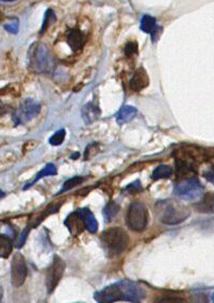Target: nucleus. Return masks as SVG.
<instances>
[{
	"instance_id": "7ed1b4c3",
	"label": "nucleus",
	"mask_w": 214,
	"mask_h": 303,
	"mask_svg": "<svg viewBox=\"0 0 214 303\" xmlns=\"http://www.w3.org/2000/svg\"><path fill=\"white\" fill-rule=\"evenodd\" d=\"M100 240L107 252L113 254V255L123 252L129 244L128 234L120 227H111L107 229L101 234Z\"/></svg>"
},
{
	"instance_id": "473e14b6",
	"label": "nucleus",
	"mask_w": 214,
	"mask_h": 303,
	"mask_svg": "<svg viewBox=\"0 0 214 303\" xmlns=\"http://www.w3.org/2000/svg\"><path fill=\"white\" fill-rule=\"evenodd\" d=\"M38 303H47V301H46V300H41V301H39Z\"/></svg>"
},
{
	"instance_id": "cd10ccee",
	"label": "nucleus",
	"mask_w": 214,
	"mask_h": 303,
	"mask_svg": "<svg viewBox=\"0 0 214 303\" xmlns=\"http://www.w3.org/2000/svg\"><path fill=\"white\" fill-rule=\"evenodd\" d=\"M125 52L128 57H132L138 53V44L136 42H129L125 47Z\"/></svg>"
},
{
	"instance_id": "b1692460",
	"label": "nucleus",
	"mask_w": 214,
	"mask_h": 303,
	"mask_svg": "<svg viewBox=\"0 0 214 303\" xmlns=\"http://www.w3.org/2000/svg\"><path fill=\"white\" fill-rule=\"evenodd\" d=\"M65 136H66V131L64 129H60L54 132V134L50 137L49 143L53 145V147H58V145H61L63 143Z\"/></svg>"
},
{
	"instance_id": "2f4dec72",
	"label": "nucleus",
	"mask_w": 214,
	"mask_h": 303,
	"mask_svg": "<svg viewBox=\"0 0 214 303\" xmlns=\"http://www.w3.org/2000/svg\"><path fill=\"white\" fill-rule=\"evenodd\" d=\"M79 156H80V154H79V153H77L76 155H72V156H71V159H76L75 157H79Z\"/></svg>"
},
{
	"instance_id": "72a5a7b5",
	"label": "nucleus",
	"mask_w": 214,
	"mask_h": 303,
	"mask_svg": "<svg viewBox=\"0 0 214 303\" xmlns=\"http://www.w3.org/2000/svg\"><path fill=\"white\" fill-rule=\"evenodd\" d=\"M211 300H212V303H214V294L212 295V298H211Z\"/></svg>"
},
{
	"instance_id": "ddd939ff",
	"label": "nucleus",
	"mask_w": 214,
	"mask_h": 303,
	"mask_svg": "<svg viewBox=\"0 0 214 303\" xmlns=\"http://www.w3.org/2000/svg\"><path fill=\"white\" fill-rule=\"evenodd\" d=\"M101 111L98 105L94 104L93 101L89 102L82 108V119L87 124H91L95 122L96 120L100 118Z\"/></svg>"
},
{
	"instance_id": "f3484780",
	"label": "nucleus",
	"mask_w": 214,
	"mask_h": 303,
	"mask_svg": "<svg viewBox=\"0 0 214 303\" xmlns=\"http://www.w3.org/2000/svg\"><path fill=\"white\" fill-rule=\"evenodd\" d=\"M57 174V168L56 166L53 165V163H48V165H46V167L42 170L41 172H39L38 174H36L35 178L31 181V183H29L28 185H26L25 187H24V189H28L29 187L33 186L36 181H39L41 178H44L46 177H53V175Z\"/></svg>"
},
{
	"instance_id": "2eb2a0df",
	"label": "nucleus",
	"mask_w": 214,
	"mask_h": 303,
	"mask_svg": "<svg viewBox=\"0 0 214 303\" xmlns=\"http://www.w3.org/2000/svg\"><path fill=\"white\" fill-rule=\"evenodd\" d=\"M79 214L81 215L83 222L85 224V228L92 234H95L98 229V222H97L95 216L92 214V211L88 208H80L78 209Z\"/></svg>"
},
{
	"instance_id": "9b49d317",
	"label": "nucleus",
	"mask_w": 214,
	"mask_h": 303,
	"mask_svg": "<svg viewBox=\"0 0 214 303\" xmlns=\"http://www.w3.org/2000/svg\"><path fill=\"white\" fill-rule=\"evenodd\" d=\"M149 84V78L145 69L140 68L134 73L131 80L129 82V87L133 91H141L145 89Z\"/></svg>"
},
{
	"instance_id": "5701e85b",
	"label": "nucleus",
	"mask_w": 214,
	"mask_h": 303,
	"mask_svg": "<svg viewBox=\"0 0 214 303\" xmlns=\"http://www.w3.org/2000/svg\"><path fill=\"white\" fill-rule=\"evenodd\" d=\"M82 181H83V177H72L69 180H66L64 185H63V187H62V189L60 190L59 193H63L65 191H69V190L72 189L74 187L80 185Z\"/></svg>"
},
{
	"instance_id": "4be33fe9",
	"label": "nucleus",
	"mask_w": 214,
	"mask_h": 303,
	"mask_svg": "<svg viewBox=\"0 0 214 303\" xmlns=\"http://www.w3.org/2000/svg\"><path fill=\"white\" fill-rule=\"evenodd\" d=\"M56 20H57L56 13H54V12L51 9L47 10L46 14H45V17H44V22H43V26H42L41 32H45L46 30L51 26V24H53L54 22H56Z\"/></svg>"
},
{
	"instance_id": "bb28decb",
	"label": "nucleus",
	"mask_w": 214,
	"mask_h": 303,
	"mask_svg": "<svg viewBox=\"0 0 214 303\" xmlns=\"http://www.w3.org/2000/svg\"><path fill=\"white\" fill-rule=\"evenodd\" d=\"M156 303H188L185 299L179 298V297H162L159 298Z\"/></svg>"
},
{
	"instance_id": "412c9836",
	"label": "nucleus",
	"mask_w": 214,
	"mask_h": 303,
	"mask_svg": "<svg viewBox=\"0 0 214 303\" xmlns=\"http://www.w3.org/2000/svg\"><path fill=\"white\" fill-rule=\"evenodd\" d=\"M119 205L118 203H115L114 201L109 202L105 206V208H103V216L106 218V221L111 222L112 220H114V218L119 214Z\"/></svg>"
},
{
	"instance_id": "20e7f679",
	"label": "nucleus",
	"mask_w": 214,
	"mask_h": 303,
	"mask_svg": "<svg viewBox=\"0 0 214 303\" xmlns=\"http://www.w3.org/2000/svg\"><path fill=\"white\" fill-rule=\"evenodd\" d=\"M29 69L35 73H43L49 70L50 56L47 47L42 43H34L28 52Z\"/></svg>"
},
{
	"instance_id": "39448f33",
	"label": "nucleus",
	"mask_w": 214,
	"mask_h": 303,
	"mask_svg": "<svg viewBox=\"0 0 214 303\" xmlns=\"http://www.w3.org/2000/svg\"><path fill=\"white\" fill-rule=\"evenodd\" d=\"M204 192V186L196 177H190L177 181L174 186L175 195L187 201H193L198 199Z\"/></svg>"
},
{
	"instance_id": "f8f14e48",
	"label": "nucleus",
	"mask_w": 214,
	"mask_h": 303,
	"mask_svg": "<svg viewBox=\"0 0 214 303\" xmlns=\"http://www.w3.org/2000/svg\"><path fill=\"white\" fill-rule=\"evenodd\" d=\"M194 208L203 214H214V192H207L199 202L194 204Z\"/></svg>"
},
{
	"instance_id": "a211bd4d",
	"label": "nucleus",
	"mask_w": 214,
	"mask_h": 303,
	"mask_svg": "<svg viewBox=\"0 0 214 303\" xmlns=\"http://www.w3.org/2000/svg\"><path fill=\"white\" fill-rule=\"evenodd\" d=\"M13 250V242L7 235H0V256L8 258Z\"/></svg>"
},
{
	"instance_id": "393cba45",
	"label": "nucleus",
	"mask_w": 214,
	"mask_h": 303,
	"mask_svg": "<svg viewBox=\"0 0 214 303\" xmlns=\"http://www.w3.org/2000/svg\"><path fill=\"white\" fill-rule=\"evenodd\" d=\"M18 28H20V22H18L17 18H13V20H11L4 25V29L13 34H16L18 32Z\"/></svg>"
},
{
	"instance_id": "c85d7f7f",
	"label": "nucleus",
	"mask_w": 214,
	"mask_h": 303,
	"mask_svg": "<svg viewBox=\"0 0 214 303\" xmlns=\"http://www.w3.org/2000/svg\"><path fill=\"white\" fill-rule=\"evenodd\" d=\"M142 189H143V187L142 185H141L140 180L133 181V183H131L129 186L126 187V190L129 191L130 193H137L139 191H142Z\"/></svg>"
},
{
	"instance_id": "6e6552de",
	"label": "nucleus",
	"mask_w": 214,
	"mask_h": 303,
	"mask_svg": "<svg viewBox=\"0 0 214 303\" xmlns=\"http://www.w3.org/2000/svg\"><path fill=\"white\" fill-rule=\"evenodd\" d=\"M66 268V264L64 260L58 255H54L52 263L50 267L48 268L47 275H46V286H47V293L52 294L53 290L58 286L59 282L62 278L64 271Z\"/></svg>"
},
{
	"instance_id": "6ab92c4d",
	"label": "nucleus",
	"mask_w": 214,
	"mask_h": 303,
	"mask_svg": "<svg viewBox=\"0 0 214 303\" xmlns=\"http://www.w3.org/2000/svg\"><path fill=\"white\" fill-rule=\"evenodd\" d=\"M158 27L159 26H157V21L154 16L144 15L141 20V30L145 33H154Z\"/></svg>"
},
{
	"instance_id": "4468645a",
	"label": "nucleus",
	"mask_w": 214,
	"mask_h": 303,
	"mask_svg": "<svg viewBox=\"0 0 214 303\" xmlns=\"http://www.w3.org/2000/svg\"><path fill=\"white\" fill-rule=\"evenodd\" d=\"M84 43V35L79 29H72L67 34V44L72 50H80Z\"/></svg>"
},
{
	"instance_id": "423d86ee",
	"label": "nucleus",
	"mask_w": 214,
	"mask_h": 303,
	"mask_svg": "<svg viewBox=\"0 0 214 303\" xmlns=\"http://www.w3.org/2000/svg\"><path fill=\"white\" fill-rule=\"evenodd\" d=\"M148 210L142 202H133L128 209L127 224L132 231L142 232L147 227Z\"/></svg>"
},
{
	"instance_id": "f03ea898",
	"label": "nucleus",
	"mask_w": 214,
	"mask_h": 303,
	"mask_svg": "<svg viewBox=\"0 0 214 303\" xmlns=\"http://www.w3.org/2000/svg\"><path fill=\"white\" fill-rule=\"evenodd\" d=\"M156 214L158 219L167 226H176V224L186 221L190 216V210L185 205L173 201V200H162L156 204Z\"/></svg>"
},
{
	"instance_id": "c756f323",
	"label": "nucleus",
	"mask_w": 214,
	"mask_h": 303,
	"mask_svg": "<svg viewBox=\"0 0 214 303\" xmlns=\"http://www.w3.org/2000/svg\"><path fill=\"white\" fill-rule=\"evenodd\" d=\"M29 227L28 228H26L25 231H24L23 233H22V235H21V237H20V239H18V241H17V248H21V247H23L24 246V244H25V241H26V238H27V236H28V234H29Z\"/></svg>"
},
{
	"instance_id": "0eeeda50",
	"label": "nucleus",
	"mask_w": 214,
	"mask_h": 303,
	"mask_svg": "<svg viewBox=\"0 0 214 303\" xmlns=\"http://www.w3.org/2000/svg\"><path fill=\"white\" fill-rule=\"evenodd\" d=\"M41 105L32 99H27L22 102L21 107L13 114V121L15 125L25 124L34 119L41 112Z\"/></svg>"
},
{
	"instance_id": "dca6fc26",
	"label": "nucleus",
	"mask_w": 214,
	"mask_h": 303,
	"mask_svg": "<svg viewBox=\"0 0 214 303\" xmlns=\"http://www.w3.org/2000/svg\"><path fill=\"white\" fill-rule=\"evenodd\" d=\"M137 112L138 110L136 107L129 105L124 106L118 113V116H116V122L119 124H125L127 122H129V121H131L134 117H136Z\"/></svg>"
},
{
	"instance_id": "aec40b11",
	"label": "nucleus",
	"mask_w": 214,
	"mask_h": 303,
	"mask_svg": "<svg viewBox=\"0 0 214 303\" xmlns=\"http://www.w3.org/2000/svg\"><path fill=\"white\" fill-rule=\"evenodd\" d=\"M172 174H173V168L172 167H169L167 165H160L154 170V172H152V174H151V178L154 180L167 178Z\"/></svg>"
},
{
	"instance_id": "9d476101",
	"label": "nucleus",
	"mask_w": 214,
	"mask_h": 303,
	"mask_svg": "<svg viewBox=\"0 0 214 303\" xmlns=\"http://www.w3.org/2000/svg\"><path fill=\"white\" fill-rule=\"evenodd\" d=\"M64 224L72 236L81 234L83 232V229L85 228V224L83 222L82 217L79 214L78 210L76 213H72L67 217L64 221Z\"/></svg>"
},
{
	"instance_id": "a878e982",
	"label": "nucleus",
	"mask_w": 214,
	"mask_h": 303,
	"mask_svg": "<svg viewBox=\"0 0 214 303\" xmlns=\"http://www.w3.org/2000/svg\"><path fill=\"white\" fill-rule=\"evenodd\" d=\"M191 303H209V300L205 293L196 292L191 295Z\"/></svg>"
},
{
	"instance_id": "7c9ffc66",
	"label": "nucleus",
	"mask_w": 214,
	"mask_h": 303,
	"mask_svg": "<svg viewBox=\"0 0 214 303\" xmlns=\"http://www.w3.org/2000/svg\"><path fill=\"white\" fill-rule=\"evenodd\" d=\"M205 177L214 184V167H212L209 171L205 173Z\"/></svg>"
},
{
	"instance_id": "f257e3e1",
	"label": "nucleus",
	"mask_w": 214,
	"mask_h": 303,
	"mask_svg": "<svg viewBox=\"0 0 214 303\" xmlns=\"http://www.w3.org/2000/svg\"><path fill=\"white\" fill-rule=\"evenodd\" d=\"M94 298L97 303H114L118 301L141 303L145 298V292L137 283L119 281L97 292Z\"/></svg>"
},
{
	"instance_id": "1a4fd4ad",
	"label": "nucleus",
	"mask_w": 214,
	"mask_h": 303,
	"mask_svg": "<svg viewBox=\"0 0 214 303\" xmlns=\"http://www.w3.org/2000/svg\"><path fill=\"white\" fill-rule=\"evenodd\" d=\"M28 268L25 257L16 253L11 264V282L14 287H21L26 281Z\"/></svg>"
}]
</instances>
